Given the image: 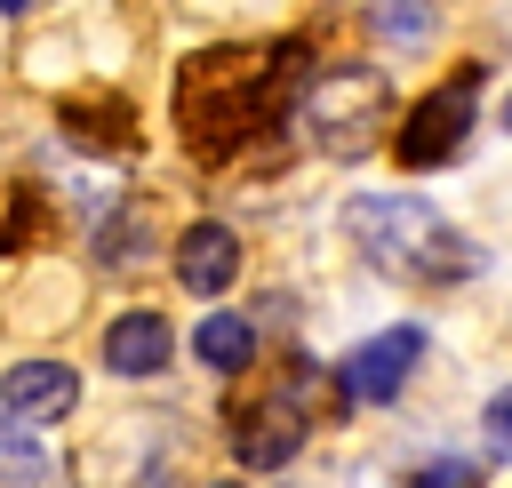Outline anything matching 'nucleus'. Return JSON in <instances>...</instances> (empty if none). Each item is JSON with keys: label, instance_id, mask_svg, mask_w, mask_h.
I'll return each instance as SVG.
<instances>
[{"label": "nucleus", "instance_id": "f257e3e1", "mask_svg": "<svg viewBox=\"0 0 512 488\" xmlns=\"http://www.w3.org/2000/svg\"><path fill=\"white\" fill-rule=\"evenodd\" d=\"M304 80V48L280 40V48H216L184 72V136L192 152H232L248 144L256 128H272L288 104H296Z\"/></svg>", "mask_w": 512, "mask_h": 488}, {"label": "nucleus", "instance_id": "f03ea898", "mask_svg": "<svg viewBox=\"0 0 512 488\" xmlns=\"http://www.w3.org/2000/svg\"><path fill=\"white\" fill-rule=\"evenodd\" d=\"M344 232L360 240V256L392 280H416V288H448V280H472L480 272V248L416 192H368L344 208Z\"/></svg>", "mask_w": 512, "mask_h": 488}, {"label": "nucleus", "instance_id": "7ed1b4c3", "mask_svg": "<svg viewBox=\"0 0 512 488\" xmlns=\"http://www.w3.org/2000/svg\"><path fill=\"white\" fill-rule=\"evenodd\" d=\"M304 128H312V144H320V152H336V160L376 152V144H384V128H392V80H384L376 64L312 72V88H304Z\"/></svg>", "mask_w": 512, "mask_h": 488}, {"label": "nucleus", "instance_id": "20e7f679", "mask_svg": "<svg viewBox=\"0 0 512 488\" xmlns=\"http://www.w3.org/2000/svg\"><path fill=\"white\" fill-rule=\"evenodd\" d=\"M312 392H320V368L296 360V376L264 384V400H240V408H232V456H240L248 472H280V464L312 440V408H320Z\"/></svg>", "mask_w": 512, "mask_h": 488}, {"label": "nucleus", "instance_id": "39448f33", "mask_svg": "<svg viewBox=\"0 0 512 488\" xmlns=\"http://www.w3.org/2000/svg\"><path fill=\"white\" fill-rule=\"evenodd\" d=\"M472 112H480V64H464L456 80H440L424 104H408V120L392 128V160L400 168H440L464 152L472 136Z\"/></svg>", "mask_w": 512, "mask_h": 488}, {"label": "nucleus", "instance_id": "423d86ee", "mask_svg": "<svg viewBox=\"0 0 512 488\" xmlns=\"http://www.w3.org/2000/svg\"><path fill=\"white\" fill-rule=\"evenodd\" d=\"M416 360H424V328L400 320V328H384V336H368V344H352V352L336 360V392H344V400H392Z\"/></svg>", "mask_w": 512, "mask_h": 488}, {"label": "nucleus", "instance_id": "0eeeda50", "mask_svg": "<svg viewBox=\"0 0 512 488\" xmlns=\"http://www.w3.org/2000/svg\"><path fill=\"white\" fill-rule=\"evenodd\" d=\"M72 400H80V376L64 360H16L0 384V408L16 424H56V416H72Z\"/></svg>", "mask_w": 512, "mask_h": 488}, {"label": "nucleus", "instance_id": "6e6552de", "mask_svg": "<svg viewBox=\"0 0 512 488\" xmlns=\"http://www.w3.org/2000/svg\"><path fill=\"white\" fill-rule=\"evenodd\" d=\"M232 272H240V240H232V224H192V232L176 240V280H184L192 296H224Z\"/></svg>", "mask_w": 512, "mask_h": 488}, {"label": "nucleus", "instance_id": "1a4fd4ad", "mask_svg": "<svg viewBox=\"0 0 512 488\" xmlns=\"http://www.w3.org/2000/svg\"><path fill=\"white\" fill-rule=\"evenodd\" d=\"M104 360H112V376H160L168 368V320L160 312H120L112 328H104Z\"/></svg>", "mask_w": 512, "mask_h": 488}, {"label": "nucleus", "instance_id": "9d476101", "mask_svg": "<svg viewBox=\"0 0 512 488\" xmlns=\"http://www.w3.org/2000/svg\"><path fill=\"white\" fill-rule=\"evenodd\" d=\"M192 352H200V368L240 376V368L256 360V320H248V312H208V320L192 328Z\"/></svg>", "mask_w": 512, "mask_h": 488}, {"label": "nucleus", "instance_id": "9b49d317", "mask_svg": "<svg viewBox=\"0 0 512 488\" xmlns=\"http://www.w3.org/2000/svg\"><path fill=\"white\" fill-rule=\"evenodd\" d=\"M368 24H376V40H392V48H424L432 40V0H368Z\"/></svg>", "mask_w": 512, "mask_h": 488}, {"label": "nucleus", "instance_id": "f8f14e48", "mask_svg": "<svg viewBox=\"0 0 512 488\" xmlns=\"http://www.w3.org/2000/svg\"><path fill=\"white\" fill-rule=\"evenodd\" d=\"M480 432H488V456H512V392H496L480 408Z\"/></svg>", "mask_w": 512, "mask_h": 488}, {"label": "nucleus", "instance_id": "ddd939ff", "mask_svg": "<svg viewBox=\"0 0 512 488\" xmlns=\"http://www.w3.org/2000/svg\"><path fill=\"white\" fill-rule=\"evenodd\" d=\"M408 488H472V472H464V464H416Z\"/></svg>", "mask_w": 512, "mask_h": 488}, {"label": "nucleus", "instance_id": "4468645a", "mask_svg": "<svg viewBox=\"0 0 512 488\" xmlns=\"http://www.w3.org/2000/svg\"><path fill=\"white\" fill-rule=\"evenodd\" d=\"M0 8H32V0H0Z\"/></svg>", "mask_w": 512, "mask_h": 488}, {"label": "nucleus", "instance_id": "2eb2a0df", "mask_svg": "<svg viewBox=\"0 0 512 488\" xmlns=\"http://www.w3.org/2000/svg\"><path fill=\"white\" fill-rule=\"evenodd\" d=\"M504 128H512V104H504Z\"/></svg>", "mask_w": 512, "mask_h": 488}, {"label": "nucleus", "instance_id": "dca6fc26", "mask_svg": "<svg viewBox=\"0 0 512 488\" xmlns=\"http://www.w3.org/2000/svg\"><path fill=\"white\" fill-rule=\"evenodd\" d=\"M216 488H232V480H216Z\"/></svg>", "mask_w": 512, "mask_h": 488}]
</instances>
